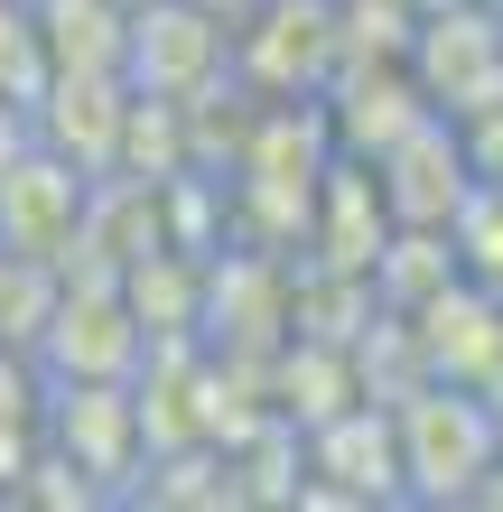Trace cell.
<instances>
[{
    "mask_svg": "<svg viewBox=\"0 0 503 512\" xmlns=\"http://www.w3.org/2000/svg\"><path fill=\"white\" fill-rule=\"evenodd\" d=\"M392 447H401V503H485L503 475V410L466 382H420L392 401Z\"/></svg>",
    "mask_w": 503,
    "mask_h": 512,
    "instance_id": "obj_1",
    "label": "cell"
},
{
    "mask_svg": "<svg viewBox=\"0 0 503 512\" xmlns=\"http://www.w3.org/2000/svg\"><path fill=\"white\" fill-rule=\"evenodd\" d=\"M401 66H410V84L429 94V112H448V122H466V112L503 103V10H485V0L420 10Z\"/></svg>",
    "mask_w": 503,
    "mask_h": 512,
    "instance_id": "obj_2",
    "label": "cell"
},
{
    "mask_svg": "<svg viewBox=\"0 0 503 512\" xmlns=\"http://www.w3.org/2000/svg\"><path fill=\"white\" fill-rule=\"evenodd\" d=\"M299 494L317 503H401V447H392V410L373 401H345L327 419H308V475Z\"/></svg>",
    "mask_w": 503,
    "mask_h": 512,
    "instance_id": "obj_3",
    "label": "cell"
},
{
    "mask_svg": "<svg viewBox=\"0 0 503 512\" xmlns=\"http://www.w3.org/2000/svg\"><path fill=\"white\" fill-rule=\"evenodd\" d=\"M224 56H233V47H224V19L196 10V0H150V10H131L122 75L140 84V103H187Z\"/></svg>",
    "mask_w": 503,
    "mask_h": 512,
    "instance_id": "obj_4",
    "label": "cell"
},
{
    "mask_svg": "<svg viewBox=\"0 0 503 512\" xmlns=\"http://www.w3.org/2000/svg\"><path fill=\"white\" fill-rule=\"evenodd\" d=\"M38 345H47V364H75V382H112V373L140 354V326H131V308H122V289L94 280V289H66V298L47 308Z\"/></svg>",
    "mask_w": 503,
    "mask_h": 512,
    "instance_id": "obj_5",
    "label": "cell"
},
{
    "mask_svg": "<svg viewBox=\"0 0 503 512\" xmlns=\"http://www.w3.org/2000/svg\"><path fill=\"white\" fill-rule=\"evenodd\" d=\"M448 252H457V280H476L485 298H503V187H476L457 205Z\"/></svg>",
    "mask_w": 503,
    "mask_h": 512,
    "instance_id": "obj_6",
    "label": "cell"
},
{
    "mask_svg": "<svg viewBox=\"0 0 503 512\" xmlns=\"http://www.w3.org/2000/svg\"><path fill=\"white\" fill-rule=\"evenodd\" d=\"M28 140H38V122H28V103H19V94H0V168H10Z\"/></svg>",
    "mask_w": 503,
    "mask_h": 512,
    "instance_id": "obj_7",
    "label": "cell"
}]
</instances>
